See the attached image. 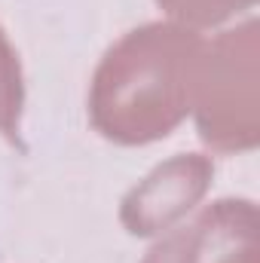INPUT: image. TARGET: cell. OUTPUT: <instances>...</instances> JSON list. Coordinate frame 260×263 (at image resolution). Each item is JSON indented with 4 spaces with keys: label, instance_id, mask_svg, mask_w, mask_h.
I'll return each instance as SVG.
<instances>
[{
    "label": "cell",
    "instance_id": "6da1fadb",
    "mask_svg": "<svg viewBox=\"0 0 260 263\" xmlns=\"http://www.w3.org/2000/svg\"><path fill=\"white\" fill-rule=\"evenodd\" d=\"M202 46L199 31L178 22H147L123 34L92 73L95 132L126 147L169 138L193 110Z\"/></svg>",
    "mask_w": 260,
    "mask_h": 263
},
{
    "label": "cell",
    "instance_id": "277c9868",
    "mask_svg": "<svg viewBox=\"0 0 260 263\" xmlns=\"http://www.w3.org/2000/svg\"><path fill=\"white\" fill-rule=\"evenodd\" d=\"M214 162L205 153H178L138 181L120 205V220L132 236H159L208 193Z\"/></svg>",
    "mask_w": 260,
    "mask_h": 263
},
{
    "label": "cell",
    "instance_id": "5b68a950",
    "mask_svg": "<svg viewBox=\"0 0 260 263\" xmlns=\"http://www.w3.org/2000/svg\"><path fill=\"white\" fill-rule=\"evenodd\" d=\"M25 107V77L18 52L12 49L6 31L0 28V135L18 144V123Z\"/></svg>",
    "mask_w": 260,
    "mask_h": 263
},
{
    "label": "cell",
    "instance_id": "3957f363",
    "mask_svg": "<svg viewBox=\"0 0 260 263\" xmlns=\"http://www.w3.org/2000/svg\"><path fill=\"white\" fill-rule=\"evenodd\" d=\"M260 217L251 199H217L162 236L141 263H257Z\"/></svg>",
    "mask_w": 260,
    "mask_h": 263
},
{
    "label": "cell",
    "instance_id": "8992f818",
    "mask_svg": "<svg viewBox=\"0 0 260 263\" xmlns=\"http://www.w3.org/2000/svg\"><path fill=\"white\" fill-rule=\"evenodd\" d=\"M156 3L172 15V22L199 31V28H214L242 9H251L257 0H156Z\"/></svg>",
    "mask_w": 260,
    "mask_h": 263
},
{
    "label": "cell",
    "instance_id": "7a4b0ae2",
    "mask_svg": "<svg viewBox=\"0 0 260 263\" xmlns=\"http://www.w3.org/2000/svg\"><path fill=\"white\" fill-rule=\"evenodd\" d=\"M257 31V22L248 18L202 46V59L196 67L193 114L202 144L214 153L254 150L260 141Z\"/></svg>",
    "mask_w": 260,
    "mask_h": 263
}]
</instances>
